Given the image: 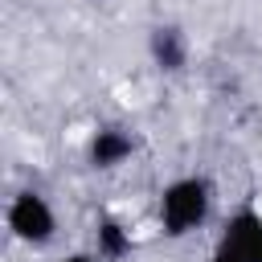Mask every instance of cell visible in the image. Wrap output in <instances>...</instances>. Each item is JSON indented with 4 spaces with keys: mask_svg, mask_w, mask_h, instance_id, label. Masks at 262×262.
Segmentation results:
<instances>
[{
    "mask_svg": "<svg viewBox=\"0 0 262 262\" xmlns=\"http://www.w3.org/2000/svg\"><path fill=\"white\" fill-rule=\"evenodd\" d=\"M131 135H123L119 127H106V131H98L94 135V143H90V160L98 164V168H115V164H123L127 156H131Z\"/></svg>",
    "mask_w": 262,
    "mask_h": 262,
    "instance_id": "5",
    "label": "cell"
},
{
    "mask_svg": "<svg viewBox=\"0 0 262 262\" xmlns=\"http://www.w3.org/2000/svg\"><path fill=\"white\" fill-rule=\"evenodd\" d=\"M209 262H242V258H233V254H229V250H221V246H217V254H213V258H209Z\"/></svg>",
    "mask_w": 262,
    "mask_h": 262,
    "instance_id": "7",
    "label": "cell"
},
{
    "mask_svg": "<svg viewBox=\"0 0 262 262\" xmlns=\"http://www.w3.org/2000/svg\"><path fill=\"white\" fill-rule=\"evenodd\" d=\"M151 57H156L160 70H180L184 57H188V41H184V33L172 29V25H160V29L151 33Z\"/></svg>",
    "mask_w": 262,
    "mask_h": 262,
    "instance_id": "4",
    "label": "cell"
},
{
    "mask_svg": "<svg viewBox=\"0 0 262 262\" xmlns=\"http://www.w3.org/2000/svg\"><path fill=\"white\" fill-rule=\"evenodd\" d=\"M209 205H213V192H209V184L201 176L172 180L164 188V196H160V225H164V233H172V237L192 233L196 225H205Z\"/></svg>",
    "mask_w": 262,
    "mask_h": 262,
    "instance_id": "1",
    "label": "cell"
},
{
    "mask_svg": "<svg viewBox=\"0 0 262 262\" xmlns=\"http://www.w3.org/2000/svg\"><path fill=\"white\" fill-rule=\"evenodd\" d=\"M61 262H98V258H90V254H70V258H61Z\"/></svg>",
    "mask_w": 262,
    "mask_h": 262,
    "instance_id": "8",
    "label": "cell"
},
{
    "mask_svg": "<svg viewBox=\"0 0 262 262\" xmlns=\"http://www.w3.org/2000/svg\"><path fill=\"white\" fill-rule=\"evenodd\" d=\"M8 229L29 246H45L57 229V217L41 192H16V201L8 205Z\"/></svg>",
    "mask_w": 262,
    "mask_h": 262,
    "instance_id": "2",
    "label": "cell"
},
{
    "mask_svg": "<svg viewBox=\"0 0 262 262\" xmlns=\"http://www.w3.org/2000/svg\"><path fill=\"white\" fill-rule=\"evenodd\" d=\"M127 246H131V237L123 233V225H115V221H102L98 225V254L119 258V254H127Z\"/></svg>",
    "mask_w": 262,
    "mask_h": 262,
    "instance_id": "6",
    "label": "cell"
},
{
    "mask_svg": "<svg viewBox=\"0 0 262 262\" xmlns=\"http://www.w3.org/2000/svg\"><path fill=\"white\" fill-rule=\"evenodd\" d=\"M221 250H229L242 262H262V217L254 209H242L225 221L221 233Z\"/></svg>",
    "mask_w": 262,
    "mask_h": 262,
    "instance_id": "3",
    "label": "cell"
}]
</instances>
